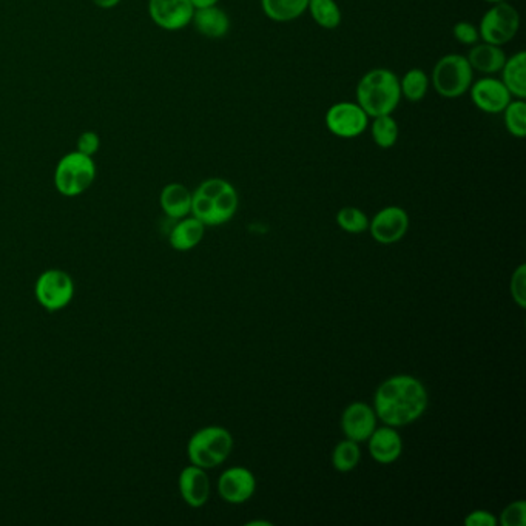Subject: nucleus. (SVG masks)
Instances as JSON below:
<instances>
[{
    "mask_svg": "<svg viewBox=\"0 0 526 526\" xmlns=\"http://www.w3.org/2000/svg\"><path fill=\"white\" fill-rule=\"evenodd\" d=\"M376 428V413L374 408L363 402L350 403L341 415V430L346 439L363 443L371 437Z\"/></svg>",
    "mask_w": 526,
    "mask_h": 526,
    "instance_id": "14",
    "label": "nucleus"
},
{
    "mask_svg": "<svg viewBox=\"0 0 526 526\" xmlns=\"http://www.w3.org/2000/svg\"><path fill=\"white\" fill-rule=\"evenodd\" d=\"M400 101V77L394 71L374 68L361 76L357 86V104L369 118L393 114Z\"/></svg>",
    "mask_w": 526,
    "mask_h": 526,
    "instance_id": "3",
    "label": "nucleus"
},
{
    "mask_svg": "<svg viewBox=\"0 0 526 526\" xmlns=\"http://www.w3.org/2000/svg\"><path fill=\"white\" fill-rule=\"evenodd\" d=\"M452 34L457 39V42L462 43V45H471L473 47L480 41L478 28L471 22H457L454 28H452Z\"/></svg>",
    "mask_w": 526,
    "mask_h": 526,
    "instance_id": "31",
    "label": "nucleus"
},
{
    "mask_svg": "<svg viewBox=\"0 0 526 526\" xmlns=\"http://www.w3.org/2000/svg\"><path fill=\"white\" fill-rule=\"evenodd\" d=\"M400 90L409 103H420L430 90V77L422 68H413L400 79Z\"/></svg>",
    "mask_w": 526,
    "mask_h": 526,
    "instance_id": "24",
    "label": "nucleus"
},
{
    "mask_svg": "<svg viewBox=\"0 0 526 526\" xmlns=\"http://www.w3.org/2000/svg\"><path fill=\"white\" fill-rule=\"evenodd\" d=\"M500 521L503 526H525L526 525V502L517 500L506 506Z\"/></svg>",
    "mask_w": 526,
    "mask_h": 526,
    "instance_id": "29",
    "label": "nucleus"
},
{
    "mask_svg": "<svg viewBox=\"0 0 526 526\" xmlns=\"http://www.w3.org/2000/svg\"><path fill=\"white\" fill-rule=\"evenodd\" d=\"M428 408V391L419 378L395 376L387 378L376 389L374 411L376 419L393 428H400L419 420Z\"/></svg>",
    "mask_w": 526,
    "mask_h": 526,
    "instance_id": "1",
    "label": "nucleus"
},
{
    "mask_svg": "<svg viewBox=\"0 0 526 526\" xmlns=\"http://www.w3.org/2000/svg\"><path fill=\"white\" fill-rule=\"evenodd\" d=\"M205 235V226L195 216H186L177 220V226L173 227L168 237V242L177 252H187L196 248L203 241Z\"/></svg>",
    "mask_w": 526,
    "mask_h": 526,
    "instance_id": "20",
    "label": "nucleus"
},
{
    "mask_svg": "<svg viewBox=\"0 0 526 526\" xmlns=\"http://www.w3.org/2000/svg\"><path fill=\"white\" fill-rule=\"evenodd\" d=\"M307 11L317 25L324 30H335L340 27L343 14L335 0H309Z\"/></svg>",
    "mask_w": 526,
    "mask_h": 526,
    "instance_id": "23",
    "label": "nucleus"
},
{
    "mask_svg": "<svg viewBox=\"0 0 526 526\" xmlns=\"http://www.w3.org/2000/svg\"><path fill=\"white\" fill-rule=\"evenodd\" d=\"M159 204L168 218L183 220L192 210V192L184 184H167L159 195Z\"/></svg>",
    "mask_w": 526,
    "mask_h": 526,
    "instance_id": "19",
    "label": "nucleus"
},
{
    "mask_svg": "<svg viewBox=\"0 0 526 526\" xmlns=\"http://www.w3.org/2000/svg\"><path fill=\"white\" fill-rule=\"evenodd\" d=\"M431 82L435 92L446 99H456L469 92L474 82V70L462 54H446L435 64Z\"/></svg>",
    "mask_w": 526,
    "mask_h": 526,
    "instance_id": "6",
    "label": "nucleus"
},
{
    "mask_svg": "<svg viewBox=\"0 0 526 526\" xmlns=\"http://www.w3.org/2000/svg\"><path fill=\"white\" fill-rule=\"evenodd\" d=\"M326 127L331 133L343 138V140H354L365 133L369 125V116L365 110L355 103L333 104L326 113Z\"/></svg>",
    "mask_w": 526,
    "mask_h": 526,
    "instance_id": "9",
    "label": "nucleus"
},
{
    "mask_svg": "<svg viewBox=\"0 0 526 526\" xmlns=\"http://www.w3.org/2000/svg\"><path fill=\"white\" fill-rule=\"evenodd\" d=\"M360 458V446L357 441L349 440V439L340 441L332 452L333 467L340 473H349V471L355 469V467H358Z\"/></svg>",
    "mask_w": 526,
    "mask_h": 526,
    "instance_id": "26",
    "label": "nucleus"
},
{
    "mask_svg": "<svg viewBox=\"0 0 526 526\" xmlns=\"http://www.w3.org/2000/svg\"><path fill=\"white\" fill-rule=\"evenodd\" d=\"M192 23L199 34L209 39L224 38L231 30V19L226 11L221 10L218 5L195 10Z\"/></svg>",
    "mask_w": 526,
    "mask_h": 526,
    "instance_id": "18",
    "label": "nucleus"
},
{
    "mask_svg": "<svg viewBox=\"0 0 526 526\" xmlns=\"http://www.w3.org/2000/svg\"><path fill=\"white\" fill-rule=\"evenodd\" d=\"M179 493L190 508H203L209 502L210 480L205 469L190 465L179 474Z\"/></svg>",
    "mask_w": 526,
    "mask_h": 526,
    "instance_id": "15",
    "label": "nucleus"
},
{
    "mask_svg": "<svg viewBox=\"0 0 526 526\" xmlns=\"http://www.w3.org/2000/svg\"><path fill=\"white\" fill-rule=\"evenodd\" d=\"M477 28L484 42L502 47L516 38L521 28V14L514 6L506 2L493 4L485 13Z\"/></svg>",
    "mask_w": 526,
    "mask_h": 526,
    "instance_id": "7",
    "label": "nucleus"
},
{
    "mask_svg": "<svg viewBox=\"0 0 526 526\" xmlns=\"http://www.w3.org/2000/svg\"><path fill=\"white\" fill-rule=\"evenodd\" d=\"M92 2L101 10H112V8H116L122 0H92Z\"/></svg>",
    "mask_w": 526,
    "mask_h": 526,
    "instance_id": "34",
    "label": "nucleus"
},
{
    "mask_svg": "<svg viewBox=\"0 0 526 526\" xmlns=\"http://www.w3.org/2000/svg\"><path fill=\"white\" fill-rule=\"evenodd\" d=\"M367 441H369V452L372 458L382 465L394 463L402 456V435L398 434L397 430H394L393 426L385 424L382 428H376Z\"/></svg>",
    "mask_w": 526,
    "mask_h": 526,
    "instance_id": "16",
    "label": "nucleus"
},
{
    "mask_svg": "<svg viewBox=\"0 0 526 526\" xmlns=\"http://www.w3.org/2000/svg\"><path fill=\"white\" fill-rule=\"evenodd\" d=\"M409 229V216L406 210L397 205H391L380 210L372 221H369V231L376 242L389 246L402 240Z\"/></svg>",
    "mask_w": 526,
    "mask_h": 526,
    "instance_id": "11",
    "label": "nucleus"
},
{
    "mask_svg": "<svg viewBox=\"0 0 526 526\" xmlns=\"http://www.w3.org/2000/svg\"><path fill=\"white\" fill-rule=\"evenodd\" d=\"M195 10H201V8H209V6L218 5L220 0H190Z\"/></svg>",
    "mask_w": 526,
    "mask_h": 526,
    "instance_id": "35",
    "label": "nucleus"
},
{
    "mask_svg": "<svg viewBox=\"0 0 526 526\" xmlns=\"http://www.w3.org/2000/svg\"><path fill=\"white\" fill-rule=\"evenodd\" d=\"M467 62L471 64L474 71L484 73V75H495L500 73L505 65L506 54L499 45L482 42L473 45L467 56Z\"/></svg>",
    "mask_w": 526,
    "mask_h": 526,
    "instance_id": "17",
    "label": "nucleus"
},
{
    "mask_svg": "<svg viewBox=\"0 0 526 526\" xmlns=\"http://www.w3.org/2000/svg\"><path fill=\"white\" fill-rule=\"evenodd\" d=\"M195 8L190 0H149V16L166 32H179L192 23Z\"/></svg>",
    "mask_w": 526,
    "mask_h": 526,
    "instance_id": "10",
    "label": "nucleus"
},
{
    "mask_svg": "<svg viewBox=\"0 0 526 526\" xmlns=\"http://www.w3.org/2000/svg\"><path fill=\"white\" fill-rule=\"evenodd\" d=\"M76 147H77V151L93 158L101 149V136L93 130H86L84 133L79 134Z\"/></svg>",
    "mask_w": 526,
    "mask_h": 526,
    "instance_id": "32",
    "label": "nucleus"
},
{
    "mask_svg": "<svg viewBox=\"0 0 526 526\" xmlns=\"http://www.w3.org/2000/svg\"><path fill=\"white\" fill-rule=\"evenodd\" d=\"M511 295L512 300L516 301L519 307L525 309L526 307V266L521 264L519 268L514 270L512 278H511Z\"/></svg>",
    "mask_w": 526,
    "mask_h": 526,
    "instance_id": "30",
    "label": "nucleus"
},
{
    "mask_svg": "<svg viewBox=\"0 0 526 526\" xmlns=\"http://www.w3.org/2000/svg\"><path fill=\"white\" fill-rule=\"evenodd\" d=\"M53 179L54 187L65 198L81 196L96 179V164L92 156L77 150L70 151L56 164Z\"/></svg>",
    "mask_w": 526,
    "mask_h": 526,
    "instance_id": "4",
    "label": "nucleus"
},
{
    "mask_svg": "<svg viewBox=\"0 0 526 526\" xmlns=\"http://www.w3.org/2000/svg\"><path fill=\"white\" fill-rule=\"evenodd\" d=\"M257 489V480L246 467H231L221 474L218 480V493L222 500L231 505H241L248 502Z\"/></svg>",
    "mask_w": 526,
    "mask_h": 526,
    "instance_id": "13",
    "label": "nucleus"
},
{
    "mask_svg": "<svg viewBox=\"0 0 526 526\" xmlns=\"http://www.w3.org/2000/svg\"><path fill=\"white\" fill-rule=\"evenodd\" d=\"M372 140L380 149H391L397 144L400 129L393 114H383L374 118L371 125Z\"/></svg>",
    "mask_w": 526,
    "mask_h": 526,
    "instance_id": "25",
    "label": "nucleus"
},
{
    "mask_svg": "<svg viewBox=\"0 0 526 526\" xmlns=\"http://www.w3.org/2000/svg\"><path fill=\"white\" fill-rule=\"evenodd\" d=\"M497 523H499L497 517L493 512L485 510L473 511L465 519L467 526H497Z\"/></svg>",
    "mask_w": 526,
    "mask_h": 526,
    "instance_id": "33",
    "label": "nucleus"
},
{
    "mask_svg": "<svg viewBox=\"0 0 526 526\" xmlns=\"http://www.w3.org/2000/svg\"><path fill=\"white\" fill-rule=\"evenodd\" d=\"M503 113V121H505V127L510 134L514 138H525L526 136V104L523 99H517V101H511L506 105Z\"/></svg>",
    "mask_w": 526,
    "mask_h": 526,
    "instance_id": "27",
    "label": "nucleus"
},
{
    "mask_svg": "<svg viewBox=\"0 0 526 526\" xmlns=\"http://www.w3.org/2000/svg\"><path fill=\"white\" fill-rule=\"evenodd\" d=\"M238 210V194L226 179L210 177L192 194L190 215L204 226H221L235 216Z\"/></svg>",
    "mask_w": 526,
    "mask_h": 526,
    "instance_id": "2",
    "label": "nucleus"
},
{
    "mask_svg": "<svg viewBox=\"0 0 526 526\" xmlns=\"http://www.w3.org/2000/svg\"><path fill=\"white\" fill-rule=\"evenodd\" d=\"M337 224L348 233H363L369 229V218L357 207H344L337 213Z\"/></svg>",
    "mask_w": 526,
    "mask_h": 526,
    "instance_id": "28",
    "label": "nucleus"
},
{
    "mask_svg": "<svg viewBox=\"0 0 526 526\" xmlns=\"http://www.w3.org/2000/svg\"><path fill=\"white\" fill-rule=\"evenodd\" d=\"M233 449V437L222 426H207L195 432L187 445L188 460L203 469H213L226 462Z\"/></svg>",
    "mask_w": 526,
    "mask_h": 526,
    "instance_id": "5",
    "label": "nucleus"
},
{
    "mask_svg": "<svg viewBox=\"0 0 526 526\" xmlns=\"http://www.w3.org/2000/svg\"><path fill=\"white\" fill-rule=\"evenodd\" d=\"M309 0H261L264 14L274 22H292L307 11Z\"/></svg>",
    "mask_w": 526,
    "mask_h": 526,
    "instance_id": "22",
    "label": "nucleus"
},
{
    "mask_svg": "<svg viewBox=\"0 0 526 526\" xmlns=\"http://www.w3.org/2000/svg\"><path fill=\"white\" fill-rule=\"evenodd\" d=\"M502 73V79L503 86L508 88L511 96L516 99H525L526 97V53L525 51H519V53L511 56L510 59H506L503 68L500 70Z\"/></svg>",
    "mask_w": 526,
    "mask_h": 526,
    "instance_id": "21",
    "label": "nucleus"
},
{
    "mask_svg": "<svg viewBox=\"0 0 526 526\" xmlns=\"http://www.w3.org/2000/svg\"><path fill=\"white\" fill-rule=\"evenodd\" d=\"M485 2H489V4H499V2H505V0H485Z\"/></svg>",
    "mask_w": 526,
    "mask_h": 526,
    "instance_id": "36",
    "label": "nucleus"
},
{
    "mask_svg": "<svg viewBox=\"0 0 526 526\" xmlns=\"http://www.w3.org/2000/svg\"><path fill=\"white\" fill-rule=\"evenodd\" d=\"M469 93H471V101L474 105L485 113H502L506 105L512 101V96L508 92V88L503 86V82L491 76L473 82Z\"/></svg>",
    "mask_w": 526,
    "mask_h": 526,
    "instance_id": "12",
    "label": "nucleus"
},
{
    "mask_svg": "<svg viewBox=\"0 0 526 526\" xmlns=\"http://www.w3.org/2000/svg\"><path fill=\"white\" fill-rule=\"evenodd\" d=\"M75 281L60 268H49L39 275L34 285V296L45 311L59 312L75 298Z\"/></svg>",
    "mask_w": 526,
    "mask_h": 526,
    "instance_id": "8",
    "label": "nucleus"
}]
</instances>
